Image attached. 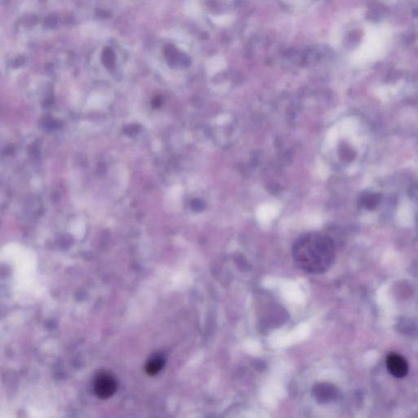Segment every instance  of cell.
Segmentation results:
<instances>
[{"instance_id": "cell-1", "label": "cell", "mask_w": 418, "mask_h": 418, "mask_svg": "<svg viewBox=\"0 0 418 418\" xmlns=\"http://www.w3.org/2000/svg\"><path fill=\"white\" fill-rule=\"evenodd\" d=\"M295 264L310 274H322L333 264L334 244L331 238L320 233H307L299 237L292 246Z\"/></svg>"}, {"instance_id": "cell-2", "label": "cell", "mask_w": 418, "mask_h": 418, "mask_svg": "<svg viewBox=\"0 0 418 418\" xmlns=\"http://www.w3.org/2000/svg\"><path fill=\"white\" fill-rule=\"evenodd\" d=\"M117 389L115 379L107 373L97 374L94 380V391L101 399H108L113 396Z\"/></svg>"}, {"instance_id": "cell-3", "label": "cell", "mask_w": 418, "mask_h": 418, "mask_svg": "<svg viewBox=\"0 0 418 418\" xmlns=\"http://www.w3.org/2000/svg\"><path fill=\"white\" fill-rule=\"evenodd\" d=\"M386 365L391 374L396 378H402L408 373V366L405 359L396 353H391L386 359Z\"/></svg>"}, {"instance_id": "cell-4", "label": "cell", "mask_w": 418, "mask_h": 418, "mask_svg": "<svg viewBox=\"0 0 418 418\" xmlns=\"http://www.w3.org/2000/svg\"><path fill=\"white\" fill-rule=\"evenodd\" d=\"M163 367V361L159 358H154L149 361L146 366V371L150 376H154L161 370Z\"/></svg>"}, {"instance_id": "cell-5", "label": "cell", "mask_w": 418, "mask_h": 418, "mask_svg": "<svg viewBox=\"0 0 418 418\" xmlns=\"http://www.w3.org/2000/svg\"><path fill=\"white\" fill-rule=\"evenodd\" d=\"M102 61H103L104 65L106 67H108V68L113 67L114 61H115V55H114V53L112 49H111V48H106L103 51V53H102Z\"/></svg>"}, {"instance_id": "cell-6", "label": "cell", "mask_w": 418, "mask_h": 418, "mask_svg": "<svg viewBox=\"0 0 418 418\" xmlns=\"http://www.w3.org/2000/svg\"><path fill=\"white\" fill-rule=\"evenodd\" d=\"M378 199L375 195H368V197H366L365 199H364L366 207L367 208L370 207L371 209H373V207H376L378 204Z\"/></svg>"}, {"instance_id": "cell-7", "label": "cell", "mask_w": 418, "mask_h": 418, "mask_svg": "<svg viewBox=\"0 0 418 418\" xmlns=\"http://www.w3.org/2000/svg\"><path fill=\"white\" fill-rule=\"evenodd\" d=\"M138 125H129V126H127L126 128H125V129H124V132H125L127 134L130 135V136L135 135V134L138 133Z\"/></svg>"}]
</instances>
